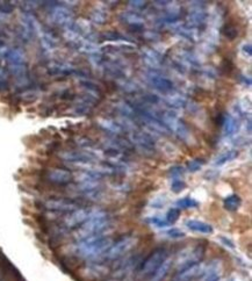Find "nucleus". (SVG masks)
<instances>
[{
	"instance_id": "bb28decb",
	"label": "nucleus",
	"mask_w": 252,
	"mask_h": 281,
	"mask_svg": "<svg viewBox=\"0 0 252 281\" xmlns=\"http://www.w3.org/2000/svg\"><path fill=\"white\" fill-rule=\"evenodd\" d=\"M242 205V199L240 198V195L237 194H230L226 196L223 200V207L228 210V212H236Z\"/></svg>"
},
{
	"instance_id": "8fccbe9b",
	"label": "nucleus",
	"mask_w": 252,
	"mask_h": 281,
	"mask_svg": "<svg viewBox=\"0 0 252 281\" xmlns=\"http://www.w3.org/2000/svg\"><path fill=\"white\" fill-rule=\"evenodd\" d=\"M219 281H225V280H221V279H220V280H219Z\"/></svg>"
},
{
	"instance_id": "a878e982",
	"label": "nucleus",
	"mask_w": 252,
	"mask_h": 281,
	"mask_svg": "<svg viewBox=\"0 0 252 281\" xmlns=\"http://www.w3.org/2000/svg\"><path fill=\"white\" fill-rule=\"evenodd\" d=\"M171 268H172V261H171L170 258H167L166 261L156 270V272L151 276V280L150 281H163L166 278V276L169 275Z\"/></svg>"
},
{
	"instance_id": "79ce46f5",
	"label": "nucleus",
	"mask_w": 252,
	"mask_h": 281,
	"mask_svg": "<svg viewBox=\"0 0 252 281\" xmlns=\"http://www.w3.org/2000/svg\"><path fill=\"white\" fill-rule=\"evenodd\" d=\"M129 6L131 7L132 10L137 12V10H143L148 6V2L146 1H139V0H136V1H129Z\"/></svg>"
},
{
	"instance_id": "4be33fe9",
	"label": "nucleus",
	"mask_w": 252,
	"mask_h": 281,
	"mask_svg": "<svg viewBox=\"0 0 252 281\" xmlns=\"http://www.w3.org/2000/svg\"><path fill=\"white\" fill-rule=\"evenodd\" d=\"M188 229L193 233H198V234H204V235H211L213 234V227L209 223H206L204 221H199V220H188L185 223Z\"/></svg>"
},
{
	"instance_id": "9d476101",
	"label": "nucleus",
	"mask_w": 252,
	"mask_h": 281,
	"mask_svg": "<svg viewBox=\"0 0 252 281\" xmlns=\"http://www.w3.org/2000/svg\"><path fill=\"white\" fill-rule=\"evenodd\" d=\"M169 258V251L165 248H158L153 250L148 258L143 262L141 273L143 276H152L156 270Z\"/></svg>"
},
{
	"instance_id": "49530a36",
	"label": "nucleus",
	"mask_w": 252,
	"mask_h": 281,
	"mask_svg": "<svg viewBox=\"0 0 252 281\" xmlns=\"http://www.w3.org/2000/svg\"><path fill=\"white\" fill-rule=\"evenodd\" d=\"M220 240H221V242L226 245V247H228L230 249H235V244H234V242L230 241L229 238H227L225 236H221V237H220Z\"/></svg>"
},
{
	"instance_id": "c85d7f7f",
	"label": "nucleus",
	"mask_w": 252,
	"mask_h": 281,
	"mask_svg": "<svg viewBox=\"0 0 252 281\" xmlns=\"http://www.w3.org/2000/svg\"><path fill=\"white\" fill-rule=\"evenodd\" d=\"M91 21L97 24H105L108 21V12L104 8H96L91 13Z\"/></svg>"
},
{
	"instance_id": "20e7f679",
	"label": "nucleus",
	"mask_w": 252,
	"mask_h": 281,
	"mask_svg": "<svg viewBox=\"0 0 252 281\" xmlns=\"http://www.w3.org/2000/svg\"><path fill=\"white\" fill-rule=\"evenodd\" d=\"M158 117L164 122V125L166 126L167 129H169L171 134L176 135L184 143H190V140H192L191 129L188 128V126L185 124V121L181 120L174 112H162V114L158 115Z\"/></svg>"
},
{
	"instance_id": "f03ea898",
	"label": "nucleus",
	"mask_w": 252,
	"mask_h": 281,
	"mask_svg": "<svg viewBox=\"0 0 252 281\" xmlns=\"http://www.w3.org/2000/svg\"><path fill=\"white\" fill-rule=\"evenodd\" d=\"M111 217L107 213L93 212L90 219L77 229L76 237L82 241L84 238L96 236V235H103L111 227Z\"/></svg>"
},
{
	"instance_id": "473e14b6",
	"label": "nucleus",
	"mask_w": 252,
	"mask_h": 281,
	"mask_svg": "<svg viewBox=\"0 0 252 281\" xmlns=\"http://www.w3.org/2000/svg\"><path fill=\"white\" fill-rule=\"evenodd\" d=\"M146 222H148L150 226L158 228V229H165V228H167V227L170 226V223L167 222L166 220H164V219H162V217H159V216H151V217H149V219L146 220Z\"/></svg>"
},
{
	"instance_id": "a18cd8bd",
	"label": "nucleus",
	"mask_w": 252,
	"mask_h": 281,
	"mask_svg": "<svg viewBox=\"0 0 252 281\" xmlns=\"http://www.w3.org/2000/svg\"><path fill=\"white\" fill-rule=\"evenodd\" d=\"M242 51H243V54L248 56V57H251L252 56V47H251V44L250 43H246L242 47Z\"/></svg>"
},
{
	"instance_id": "0eeeda50",
	"label": "nucleus",
	"mask_w": 252,
	"mask_h": 281,
	"mask_svg": "<svg viewBox=\"0 0 252 281\" xmlns=\"http://www.w3.org/2000/svg\"><path fill=\"white\" fill-rule=\"evenodd\" d=\"M129 142L136 147L139 152L145 156H152L156 152V142L152 135L142 131H132L129 134Z\"/></svg>"
},
{
	"instance_id": "58836bf2",
	"label": "nucleus",
	"mask_w": 252,
	"mask_h": 281,
	"mask_svg": "<svg viewBox=\"0 0 252 281\" xmlns=\"http://www.w3.org/2000/svg\"><path fill=\"white\" fill-rule=\"evenodd\" d=\"M179 216H180V210L176 208H171L167 210V213H166V221L169 222L170 224H172L176 222V221L179 219Z\"/></svg>"
},
{
	"instance_id": "f257e3e1",
	"label": "nucleus",
	"mask_w": 252,
	"mask_h": 281,
	"mask_svg": "<svg viewBox=\"0 0 252 281\" xmlns=\"http://www.w3.org/2000/svg\"><path fill=\"white\" fill-rule=\"evenodd\" d=\"M113 244L112 238L105 235H96L79 241L76 247V251L79 257L84 259H97L106 254V251Z\"/></svg>"
},
{
	"instance_id": "a211bd4d",
	"label": "nucleus",
	"mask_w": 252,
	"mask_h": 281,
	"mask_svg": "<svg viewBox=\"0 0 252 281\" xmlns=\"http://www.w3.org/2000/svg\"><path fill=\"white\" fill-rule=\"evenodd\" d=\"M79 84H80V86H82V89L85 91V97L90 98V99H92L94 101H97V103H99V101L103 99L104 92H103V90H101V87L98 85L96 82L86 79V78H83L79 80Z\"/></svg>"
},
{
	"instance_id": "72a5a7b5",
	"label": "nucleus",
	"mask_w": 252,
	"mask_h": 281,
	"mask_svg": "<svg viewBox=\"0 0 252 281\" xmlns=\"http://www.w3.org/2000/svg\"><path fill=\"white\" fill-rule=\"evenodd\" d=\"M101 40L104 41H113V42H119V41H125L126 38L122 34L119 33L117 30H110L107 33H104L101 35Z\"/></svg>"
},
{
	"instance_id": "09e8293b",
	"label": "nucleus",
	"mask_w": 252,
	"mask_h": 281,
	"mask_svg": "<svg viewBox=\"0 0 252 281\" xmlns=\"http://www.w3.org/2000/svg\"><path fill=\"white\" fill-rule=\"evenodd\" d=\"M108 281H119V280H108Z\"/></svg>"
},
{
	"instance_id": "c756f323",
	"label": "nucleus",
	"mask_w": 252,
	"mask_h": 281,
	"mask_svg": "<svg viewBox=\"0 0 252 281\" xmlns=\"http://www.w3.org/2000/svg\"><path fill=\"white\" fill-rule=\"evenodd\" d=\"M198 206H199V202L195 199L191 198V196H185V198L179 199L176 202V208H178L179 210L197 208Z\"/></svg>"
},
{
	"instance_id": "9b49d317",
	"label": "nucleus",
	"mask_w": 252,
	"mask_h": 281,
	"mask_svg": "<svg viewBox=\"0 0 252 281\" xmlns=\"http://www.w3.org/2000/svg\"><path fill=\"white\" fill-rule=\"evenodd\" d=\"M145 80L150 86L153 87L156 91H158L159 93L165 94V96L176 91V89H174V83L172 80L167 78L166 76L160 75L158 71L150 70V71L145 72Z\"/></svg>"
},
{
	"instance_id": "37998d69",
	"label": "nucleus",
	"mask_w": 252,
	"mask_h": 281,
	"mask_svg": "<svg viewBox=\"0 0 252 281\" xmlns=\"http://www.w3.org/2000/svg\"><path fill=\"white\" fill-rule=\"evenodd\" d=\"M13 6L8 1H3L0 3V12L2 13H12Z\"/></svg>"
},
{
	"instance_id": "4468645a",
	"label": "nucleus",
	"mask_w": 252,
	"mask_h": 281,
	"mask_svg": "<svg viewBox=\"0 0 252 281\" xmlns=\"http://www.w3.org/2000/svg\"><path fill=\"white\" fill-rule=\"evenodd\" d=\"M44 207L51 212L71 213L79 208V203L69 199H50L44 203Z\"/></svg>"
},
{
	"instance_id": "5701e85b",
	"label": "nucleus",
	"mask_w": 252,
	"mask_h": 281,
	"mask_svg": "<svg viewBox=\"0 0 252 281\" xmlns=\"http://www.w3.org/2000/svg\"><path fill=\"white\" fill-rule=\"evenodd\" d=\"M188 101L190 100H188L186 97L176 92V91H173V92H171L166 96V104L169 105L171 108H177V110H179V108H186Z\"/></svg>"
},
{
	"instance_id": "423d86ee",
	"label": "nucleus",
	"mask_w": 252,
	"mask_h": 281,
	"mask_svg": "<svg viewBox=\"0 0 252 281\" xmlns=\"http://www.w3.org/2000/svg\"><path fill=\"white\" fill-rule=\"evenodd\" d=\"M137 242L138 238L136 236H132V235L122 236L111 245V248L104 255L105 258L108 259V261H118V259L127 255L128 252H130L136 247Z\"/></svg>"
},
{
	"instance_id": "3c124183",
	"label": "nucleus",
	"mask_w": 252,
	"mask_h": 281,
	"mask_svg": "<svg viewBox=\"0 0 252 281\" xmlns=\"http://www.w3.org/2000/svg\"><path fill=\"white\" fill-rule=\"evenodd\" d=\"M0 279H1V278H0Z\"/></svg>"
},
{
	"instance_id": "f3484780",
	"label": "nucleus",
	"mask_w": 252,
	"mask_h": 281,
	"mask_svg": "<svg viewBox=\"0 0 252 281\" xmlns=\"http://www.w3.org/2000/svg\"><path fill=\"white\" fill-rule=\"evenodd\" d=\"M47 179L55 185H68L73 180V174L66 168L54 167L48 171Z\"/></svg>"
},
{
	"instance_id": "7c9ffc66",
	"label": "nucleus",
	"mask_w": 252,
	"mask_h": 281,
	"mask_svg": "<svg viewBox=\"0 0 252 281\" xmlns=\"http://www.w3.org/2000/svg\"><path fill=\"white\" fill-rule=\"evenodd\" d=\"M205 164H206L205 158H194V159L188 161L186 170L188 172H191V173H194V172L200 171L201 168L205 166Z\"/></svg>"
},
{
	"instance_id": "f704fd0d",
	"label": "nucleus",
	"mask_w": 252,
	"mask_h": 281,
	"mask_svg": "<svg viewBox=\"0 0 252 281\" xmlns=\"http://www.w3.org/2000/svg\"><path fill=\"white\" fill-rule=\"evenodd\" d=\"M164 236L170 238V240H181V238L185 237V233L183 230L177 229V228H172V229L166 230L164 233Z\"/></svg>"
},
{
	"instance_id": "cd10ccee",
	"label": "nucleus",
	"mask_w": 252,
	"mask_h": 281,
	"mask_svg": "<svg viewBox=\"0 0 252 281\" xmlns=\"http://www.w3.org/2000/svg\"><path fill=\"white\" fill-rule=\"evenodd\" d=\"M221 34L228 40L233 41L239 36V27L234 22H226L221 27Z\"/></svg>"
},
{
	"instance_id": "de8ad7c7",
	"label": "nucleus",
	"mask_w": 252,
	"mask_h": 281,
	"mask_svg": "<svg viewBox=\"0 0 252 281\" xmlns=\"http://www.w3.org/2000/svg\"><path fill=\"white\" fill-rule=\"evenodd\" d=\"M240 79H241V82H242L246 86H251V78H250V77H246L243 75H240Z\"/></svg>"
},
{
	"instance_id": "ddd939ff",
	"label": "nucleus",
	"mask_w": 252,
	"mask_h": 281,
	"mask_svg": "<svg viewBox=\"0 0 252 281\" xmlns=\"http://www.w3.org/2000/svg\"><path fill=\"white\" fill-rule=\"evenodd\" d=\"M121 22H124L131 31H144L145 20L141 14L135 10H128L124 12L120 15Z\"/></svg>"
},
{
	"instance_id": "7ed1b4c3",
	"label": "nucleus",
	"mask_w": 252,
	"mask_h": 281,
	"mask_svg": "<svg viewBox=\"0 0 252 281\" xmlns=\"http://www.w3.org/2000/svg\"><path fill=\"white\" fill-rule=\"evenodd\" d=\"M8 70L16 82L23 83L28 80V68L27 59L24 52L19 48L8 49L5 56Z\"/></svg>"
},
{
	"instance_id": "ea45409f",
	"label": "nucleus",
	"mask_w": 252,
	"mask_h": 281,
	"mask_svg": "<svg viewBox=\"0 0 252 281\" xmlns=\"http://www.w3.org/2000/svg\"><path fill=\"white\" fill-rule=\"evenodd\" d=\"M142 101L144 104L149 105H157L160 101V98L153 93H144L142 96Z\"/></svg>"
},
{
	"instance_id": "2f4dec72",
	"label": "nucleus",
	"mask_w": 252,
	"mask_h": 281,
	"mask_svg": "<svg viewBox=\"0 0 252 281\" xmlns=\"http://www.w3.org/2000/svg\"><path fill=\"white\" fill-rule=\"evenodd\" d=\"M185 172H186V168H185L184 166H181V165H173V166H171L169 168L167 174H169V177L173 180V179L183 178Z\"/></svg>"
},
{
	"instance_id": "e433bc0d",
	"label": "nucleus",
	"mask_w": 252,
	"mask_h": 281,
	"mask_svg": "<svg viewBox=\"0 0 252 281\" xmlns=\"http://www.w3.org/2000/svg\"><path fill=\"white\" fill-rule=\"evenodd\" d=\"M186 188V182L183 179H173L171 182V191L173 193H180Z\"/></svg>"
},
{
	"instance_id": "aec40b11",
	"label": "nucleus",
	"mask_w": 252,
	"mask_h": 281,
	"mask_svg": "<svg viewBox=\"0 0 252 281\" xmlns=\"http://www.w3.org/2000/svg\"><path fill=\"white\" fill-rule=\"evenodd\" d=\"M98 124L105 132H107L110 136H124L125 134V127L120 122H118L114 119H100Z\"/></svg>"
},
{
	"instance_id": "dca6fc26",
	"label": "nucleus",
	"mask_w": 252,
	"mask_h": 281,
	"mask_svg": "<svg viewBox=\"0 0 252 281\" xmlns=\"http://www.w3.org/2000/svg\"><path fill=\"white\" fill-rule=\"evenodd\" d=\"M222 263L220 261H212L208 265H205V269L199 277L193 281H219L222 276Z\"/></svg>"
},
{
	"instance_id": "4c0bfd02",
	"label": "nucleus",
	"mask_w": 252,
	"mask_h": 281,
	"mask_svg": "<svg viewBox=\"0 0 252 281\" xmlns=\"http://www.w3.org/2000/svg\"><path fill=\"white\" fill-rule=\"evenodd\" d=\"M37 97H38V93L34 90H27V91H24V92L21 93V99H22L23 101H26V103H33V101L37 99Z\"/></svg>"
},
{
	"instance_id": "412c9836",
	"label": "nucleus",
	"mask_w": 252,
	"mask_h": 281,
	"mask_svg": "<svg viewBox=\"0 0 252 281\" xmlns=\"http://www.w3.org/2000/svg\"><path fill=\"white\" fill-rule=\"evenodd\" d=\"M205 265L199 263V264H195L191 268H188L184 271L178 272V275L174 277L173 281H193L197 277H199L204 271Z\"/></svg>"
},
{
	"instance_id": "f8f14e48",
	"label": "nucleus",
	"mask_w": 252,
	"mask_h": 281,
	"mask_svg": "<svg viewBox=\"0 0 252 281\" xmlns=\"http://www.w3.org/2000/svg\"><path fill=\"white\" fill-rule=\"evenodd\" d=\"M50 19L55 24L63 27L64 29L72 27V24L75 23L72 10L64 5H58V3H52L51 5Z\"/></svg>"
},
{
	"instance_id": "6ab92c4d",
	"label": "nucleus",
	"mask_w": 252,
	"mask_h": 281,
	"mask_svg": "<svg viewBox=\"0 0 252 281\" xmlns=\"http://www.w3.org/2000/svg\"><path fill=\"white\" fill-rule=\"evenodd\" d=\"M143 61L149 66L150 70L157 71V69L163 64V55L156 49L152 48H144L143 49Z\"/></svg>"
},
{
	"instance_id": "c9c22d12",
	"label": "nucleus",
	"mask_w": 252,
	"mask_h": 281,
	"mask_svg": "<svg viewBox=\"0 0 252 281\" xmlns=\"http://www.w3.org/2000/svg\"><path fill=\"white\" fill-rule=\"evenodd\" d=\"M76 144L84 150H90L91 147L94 146V144H96V143H94L90 138H86V136H82V138H78L76 140Z\"/></svg>"
},
{
	"instance_id": "393cba45",
	"label": "nucleus",
	"mask_w": 252,
	"mask_h": 281,
	"mask_svg": "<svg viewBox=\"0 0 252 281\" xmlns=\"http://www.w3.org/2000/svg\"><path fill=\"white\" fill-rule=\"evenodd\" d=\"M239 154H240L239 150H236V149L223 151L222 153H220L219 156L215 158L214 165L215 166H223L225 164L229 163V161H232L235 159V158L239 157Z\"/></svg>"
},
{
	"instance_id": "1a4fd4ad",
	"label": "nucleus",
	"mask_w": 252,
	"mask_h": 281,
	"mask_svg": "<svg viewBox=\"0 0 252 281\" xmlns=\"http://www.w3.org/2000/svg\"><path fill=\"white\" fill-rule=\"evenodd\" d=\"M207 20L208 13L206 12L205 1H193L192 8L187 14V21L185 26L198 31L204 29L206 24H207Z\"/></svg>"
},
{
	"instance_id": "39448f33",
	"label": "nucleus",
	"mask_w": 252,
	"mask_h": 281,
	"mask_svg": "<svg viewBox=\"0 0 252 281\" xmlns=\"http://www.w3.org/2000/svg\"><path fill=\"white\" fill-rule=\"evenodd\" d=\"M205 252L206 247L204 244H198L181 250L176 259L177 272L184 271V270L191 268V266L199 264L204 258Z\"/></svg>"
},
{
	"instance_id": "c03bdc74",
	"label": "nucleus",
	"mask_w": 252,
	"mask_h": 281,
	"mask_svg": "<svg viewBox=\"0 0 252 281\" xmlns=\"http://www.w3.org/2000/svg\"><path fill=\"white\" fill-rule=\"evenodd\" d=\"M166 203V198H164L162 200V196H159V198H157L155 201L152 202V207H155V208H162L163 206H165Z\"/></svg>"
},
{
	"instance_id": "2eb2a0df",
	"label": "nucleus",
	"mask_w": 252,
	"mask_h": 281,
	"mask_svg": "<svg viewBox=\"0 0 252 281\" xmlns=\"http://www.w3.org/2000/svg\"><path fill=\"white\" fill-rule=\"evenodd\" d=\"M93 210L89 208H78L73 210L65 217L64 223L66 228L70 229H75V228H79L84 222H86L90 219V216L92 215Z\"/></svg>"
},
{
	"instance_id": "a19ab883",
	"label": "nucleus",
	"mask_w": 252,
	"mask_h": 281,
	"mask_svg": "<svg viewBox=\"0 0 252 281\" xmlns=\"http://www.w3.org/2000/svg\"><path fill=\"white\" fill-rule=\"evenodd\" d=\"M8 89V76L3 69H0V91Z\"/></svg>"
},
{
	"instance_id": "6e6552de",
	"label": "nucleus",
	"mask_w": 252,
	"mask_h": 281,
	"mask_svg": "<svg viewBox=\"0 0 252 281\" xmlns=\"http://www.w3.org/2000/svg\"><path fill=\"white\" fill-rule=\"evenodd\" d=\"M59 157L63 160L82 167L91 166L98 161V157L90 150H65L59 153Z\"/></svg>"
},
{
	"instance_id": "b1692460",
	"label": "nucleus",
	"mask_w": 252,
	"mask_h": 281,
	"mask_svg": "<svg viewBox=\"0 0 252 281\" xmlns=\"http://www.w3.org/2000/svg\"><path fill=\"white\" fill-rule=\"evenodd\" d=\"M221 127L223 129V134H225V136H227V138H232L233 135L236 134L239 125H237V120L232 114L226 113Z\"/></svg>"
}]
</instances>
